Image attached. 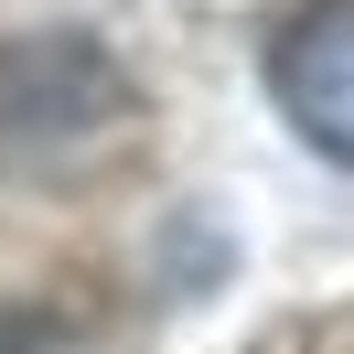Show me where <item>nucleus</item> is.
Wrapping results in <instances>:
<instances>
[{
  "instance_id": "1",
  "label": "nucleus",
  "mask_w": 354,
  "mask_h": 354,
  "mask_svg": "<svg viewBox=\"0 0 354 354\" xmlns=\"http://www.w3.org/2000/svg\"><path fill=\"white\" fill-rule=\"evenodd\" d=\"M129 129V75L97 32H11L0 44V172L86 161Z\"/></svg>"
},
{
  "instance_id": "2",
  "label": "nucleus",
  "mask_w": 354,
  "mask_h": 354,
  "mask_svg": "<svg viewBox=\"0 0 354 354\" xmlns=\"http://www.w3.org/2000/svg\"><path fill=\"white\" fill-rule=\"evenodd\" d=\"M268 97L322 161L354 172V0H301L268 44Z\"/></svg>"
},
{
  "instance_id": "3",
  "label": "nucleus",
  "mask_w": 354,
  "mask_h": 354,
  "mask_svg": "<svg viewBox=\"0 0 354 354\" xmlns=\"http://www.w3.org/2000/svg\"><path fill=\"white\" fill-rule=\"evenodd\" d=\"M0 354H86L54 311H32V301H0Z\"/></svg>"
}]
</instances>
